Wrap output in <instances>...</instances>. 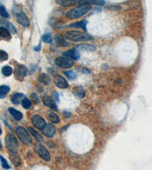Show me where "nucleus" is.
<instances>
[{
	"label": "nucleus",
	"instance_id": "nucleus-10",
	"mask_svg": "<svg viewBox=\"0 0 152 170\" xmlns=\"http://www.w3.org/2000/svg\"><path fill=\"white\" fill-rule=\"evenodd\" d=\"M37 154L45 161H49L50 160V154L48 152V150H47V148L44 146H43V145H38Z\"/></svg>",
	"mask_w": 152,
	"mask_h": 170
},
{
	"label": "nucleus",
	"instance_id": "nucleus-23",
	"mask_svg": "<svg viewBox=\"0 0 152 170\" xmlns=\"http://www.w3.org/2000/svg\"><path fill=\"white\" fill-rule=\"evenodd\" d=\"M38 80L45 85H49L50 82V78L46 74H41L38 76Z\"/></svg>",
	"mask_w": 152,
	"mask_h": 170
},
{
	"label": "nucleus",
	"instance_id": "nucleus-25",
	"mask_svg": "<svg viewBox=\"0 0 152 170\" xmlns=\"http://www.w3.org/2000/svg\"><path fill=\"white\" fill-rule=\"evenodd\" d=\"M77 48L85 51H95L96 50V47L94 45H90V44H82L77 46Z\"/></svg>",
	"mask_w": 152,
	"mask_h": 170
},
{
	"label": "nucleus",
	"instance_id": "nucleus-39",
	"mask_svg": "<svg viewBox=\"0 0 152 170\" xmlns=\"http://www.w3.org/2000/svg\"><path fill=\"white\" fill-rule=\"evenodd\" d=\"M63 113H64V115H65V114L66 115V116H66V117H67V118H69V116H71V114H70V113H66V112H65H65H64Z\"/></svg>",
	"mask_w": 152,
	"mask_h": 170
},
{
	"label": "nucleus",
	"instance_id": "nucleus-20",
	"mask_svg": "<svg viewBox=\"0 0 152 170\" xmlns=\"http://www.w3.org/2000/svg\"><path fill=\"white\" fill-rule=\"evenodd\" d=\"M3 25L5 28H6L9 32H11V33L15 34L17 33V29L15 26L13 25L12 23H10L9 21H4L3 22Z\"/></svg>",
	"mask_w": 152,
	"mask_h": 170
},
{
	"label": "nucleus",
	"instance_id": "nucleus-5",
	"mask_svg": "<svg viewBox=\"0 0 152 170\" xmlns=\"http://www.w3.org/2000/svg\"><path fill=\"white\" fill-rule=\"evenodd\" d=\"M13 12L15 14V18H16L17 21L20 23L21 25L23 27H28L30 25V21L25 13L22 11V9L15 8V10H13Z\"/></svg>",
	"mask_w": 152,
	"mask_h": 170
},
{
	"label": "nucleus",
	"instance_id": "nucleus-34",
	"mask_svg": "<svg viewBox=\"0 0 152 170\" xmlns=\"http://www.w3.org/2000/svg\"><path fill=\"white\" fill-rule=\"evenodd\" d=\"M0 160H1V163H2V166L3 167L4 169H8L10 168L9 165L8 164V162L6 161V159H5L3 157L0 156Z\"/></svg>",
	"mask_w": 152,
	"mask_h": 170
},
{
	"label": "nucleus",
	"instance_id": "nucleus-40",
	"mask_svg": "<svg viewBox=\"0 0 152 170\" xmlns=\"http://www.w3.org/2000/svg\"><path fill=\"white\" fill-rule=\"evenodd\" d=\"M2 142H1V140H0V150H2Z\"/></svg>",
	"mask_w": 152,
	"mask_h": 170
},
{
	"label": "nucleus",
	"instance_id": "nucleus-31",
	"mask_svg": "<svg viewBox=\"0 0 152 170\" xmlns=\"http://www.w3.org/2000/svg\"><path fill=\"white\" fill-rule=\"evenodd\" d=\"M64 74H65V75L70 79H75L76 76H77L75 73L74 71H72V70H67V71H65L64 72Z\"/></svg>",
	"mask_w": 152,
	"mask_h": 170
},
{
	"label": "nucleus",
	"instance_id": "nucleus-8",
	"mask_svg": "<svg viewBox=\"0 0 152 170\" xmlns=\"http://www.w3.org/2000/svg\"><path fill=\"white\" fill-rule=\"evenodd\" d=\"M15 78L18 80H23L27 74V68L23 64H18L15 68Z\"/></svg>",
	"mask_w": 152,
	"mask_h": 170
},
{
	"label": "nucleus",
	"instance_id": "nucleus-29",
	"mask_svg": "<svg viewBox=\"0 0 152 170\" xmlns=\"http://www.w3.org/2000/svg\"><path fill=\"white\" fill-rule=\"evenodd\" d=\"M42 40L46 43H49L52 42L53 41V39H52V36H51V34L49 33H47L44 34L43 36H42Z\"/></svg>",
	"mask_w": 152,
	"mask_h": 170
},
{
	"label": "nucleus",
	"instance_id": "nucleus-41",
	"mask_svg": "<svg viewBox=\"0 0 152 170\" xmlns=\"http://www.w3.org/2000/svg\"><path fill=\"white\" fill-rule=\"evenodd\" d=\"M2 134V130H1V129H0V135Z\"/></svg>",
	"mask_w": 152,
	"mask_h": 170
},
{
	"label": "nucleus",
	"instance_id": "nucleus-26",
	"mask_svg": "<svg viewBox=\"0 0 152 170\" xmlns=\"http://www.w3.org/2000/svg\"><path fill=\"white\" fill-rule=\"evenodd\" d=\"M13 69L10 66H5L2 67V73L4 76H9L12 74Z\"/></svg>",
	"mask_w": 152,
	"mask_h": 170
},
{
	"label": "nucleus",
	"instance_id": "nucleus-19",
	"mask_svg": "<svg viewBox=\"0 0 152 170\" xmlns=\"http://www.w3.org/2000/svg\"><path fill=\"white\" fill-rule=\"evenodd\" d=\"M0 37L9 40V39H11V33L7 29L5 28L4 27H0Z\"/></svg>",
	"mask_w": 152,
	"mask_h": 170
},
{
	"label": "nucleus",
	"instance_id": "nucleus-6",
	"mask_svg": "<svg viewBox=\"0 0 152 170\" xmlns=\"http://www.w3.org/2000/svg\"><path fill=\"white\" fill-rule=\"evenodd\" d=\"M55 63H56V64L58 67L61 68H65V69L71 67L74 64V62L72 60L67 58V57H56V59H55Z\"/></svg>",
	"mask_w": 152,
	"mask_h": 170
},
{
	"label": "nucleus",
	"instance_id": "nucleus-30",
	"mask_svg": "<svg viewBox=\"0 0 152 170\" xmlns=\"http://www.w3.org/2000/svg\"><path fill=\"white\" fill-rule=\"evenodd\" d=\"M22 106H23L24 108H25V109H28V108H31V101L28 98H24L22 100Z\"/></svg>",
	"mask_w": 152,
	"mask_h": 170
},
{
	"label": "nucleus",
	"instance_id": "nucleus-3",
	"mask_svg": "<svg viewBox=\"0 0 152 170\" xmlns=\"http://www.w3.org/2000/svg\"><path fill=\"white\" fill-rule=\"evenodd\" d=\"M5 143L9 153H15L18 150V142L17 141L15 136L12 133H9L6 136Z\"/></svg>",
	"mask_w": 152,
	"mask_h": 170
},
{
	"label": "nucleus",
	"instance_id": "nucleus-38",
	"mask_svg": "<svg viewBox=\"0 0 152 170\" xmlns=\"http://www.w3.org/2000/svg\"><path fill=\"white\" fill-rule=\"evenodd\" d=\"M40 48H41V45H40V44L38 45V46L34 47V50L37 51V52H38V51H39L40 49Z\"/></svg>",
	"mask_w": 152,
	"mask_h": 170
},
{
	"label": "nucleus",
	"instance_id": "nucleus-14",
	"mask_svg": "<svg viewBox=\"0 0 152 170\" xmlns=\"http://www.w3.org/2000/svg\"><path fill=\"white\" fill-rule=\"evenodd\" d=\"M9 158L11 159V163L15 165V166H20L21 163H22V159H21L20 155L17 152L10 153V154H9Z\"/></svg>",
	"mask_w": 152,
	"mask_h": 170
},
{
	"label": "nucleus",
	"instance_id": "nucleus-1",
	"mask_svg": "<svg viewBox=\"0 0 152 170\" xmlns=\"http://www.w3.org/2000/svg\"><path fill=\"white\" fill-rule=\"evenodd\" d=\"M78 3L80 4V6L71 9L66 13V17L69 19H75V18H80L83 16L84 14H87L91 9V6L87 3V2L80 1Z\"/></svg>",
	"mask_w": 152,
	"mask_h": 170
},
{
	"label": "nucleus",
	"instance_id": "nucleus-16",
	"mask_svg": "<svg viewBox=\"0 0 152 170\" xmlns=\"http://www.w3.org/2000/svg\"><path fill=\"white\" fill-rule=\"evenodd\" d=\"M54 39L56 42L59 45H61V46H69V43L65 41L63 36H62L60 34H56Z\"/></svg>",
	"mask_w": 152,
	"mask_h": 170
},
{
	"label": "nucleus",
	"instance_id": "nucleus-33",
	"mask_svg": "<svg viewBox=\"0 0 152 170\" xmlns=\"http://www.w3.org/2000/svg\"><path fill=\"white\" fill-rule=\"evenodd\" d=\"M9 58V55L5 51L0 50V61H4L8 60Z\"/></svg>",
	"mask_w": 152,
	"mask_h": 170
},
{
	"label": "nucleus",
	"instance_id": "nucleus-22",
	"mask_svg": "<svg viewBox=\"0 0 152 170\" xmlns=\"http://www.w3.org/2000/svg\"><path fill=\"white\" fill-rule=\"evenodd\" d=\"M28 131H29V132L31 133V134H32V135L37 140L38 142H43V141H44V138H43L39 132H37L35 129H34L31 127H28Z\"/></svg>",
	"mask_w": 152,
	"mask_h": 170
},
{
	"label": "nucleus",
	"instance_id": "nucleus-4",
	"mask_svg": "<svg viewBox=\"0 0 152 170\" xmlns=\"http://www.w3.org/2000/svg\"><path fill=\"white\" fill-rule=\"evenodd\" d=\"M15 132H16L17 136L21 140V142L22 143L24 144L27 146L31 145V144L32 143V139H31V136L24 128L22 127V126H18L15 129Z\"/></svg>",
	"mask_w": 152,
	"mask_h": 170
},
{
	"label": "nucleus",
	"instance_id": "nucleus-37",
	"mask_svg": "<svg viewBox=\"0 0 152 170\" xmlns=\"http://www.w3.org/2000/svg\"><path fill=\"white\" fill-rule=\"evenodd\" d=\"M80 70L83 73V74H89L90 73V70H87V68H85V67H81L80 68Z\"/></svg>",
	"mask_w": 152,
	"mask_h": 170
},
{
	"label": "nucleus",
	"instance_id": "nucleus-28",
	"mask_svg": "<svg viewBox=\"0 0 152 170\" xmlns=\"http://www.w3.org/2000/svg\"><path fill=\"white\" fill-rule=\"evenodd\" d=\"M73 91H74V93L75 94L76 96L79 97V98H83L85 95V91H84L82 87H75L73 89Z\"/></svg>",
	"mask_w": 152,
	"mask_h": 170
},
{
	"label": "nucleus",
	"instance_id": "nucleus-2",
	"mask_svg": "<svg viewBox=\"0 0 152 170\" xmlns=\"http://www.w3.org/2000/svg\"><path fill=\"white\" fill-rule=\"evenodd\" d=\"M65 36L74 42H85L94 40L92 36H90L89 34L76 30L67 31L65 33Z\"/></svg>",
	"mask_w": 152,
	"mask_h": 170
},
{
	"label": "nucleus",
	"instance_id": "nucleus-15",
	"mask_svg": "<svg viewBox=\"0 0 152 170\" xmlns=\"http://www.w3.org/2000/svg\"><path fill=\"white\" fill-rule=\"evenodd\" d=\"M24 98V95L22 93H15L11 96V101L12 102V104L18 105L22 101V100Z\"/></svg>",
	"mask_w": 152,
	"mask_h": 170
},
{
	"label": "nucleus",
	"instance_id": "nucleus-32",
	"mask_svg": "<svg viewBox=\"0 0 152 170\" xmlns=\"http://www.w3.org/2000/svg\"><path fill=\"white\" fill-rule=\"evenodd\" d=\"M0 15L3 17V18H9V14L7 12V11H6V8L4 7L3 6H2V5H0Z\"/></svg>",
	"mask_w": 152,
	"mask_h": 170
},
{
	"label": "nucleus",
	"instance_id": "nucleus-11",
	"mask_svg": "<svg viewBox=\"0 0 152 170\" xmlns=\"http://www.w3.org/2000/svg\"><path fill=\"white\" fill-rule=\"evenodd\" d=\"M42 133L47 137L52 138L56 133V128L53 124H47L43 129H41Z\"/></svg>",
	"mask_w": 152,
	"mask_h": 170
},
{
	"label": "nucleus",
	"instance_id": "nucleus-7",
	"mask_svg": "<svg viewBox=\"0 0 152 170\" xmlns=\"http://www.w3.org/2000/svg\"><path fill=\"white\" fill-rule=\"evenodd\" d=\"M31 122H32L33 125H34L35 127L40 129V130L47 125V123H46L45 120L37 114H35L32 116Z\"/></svg>",
	"mask_w": 152,
	"mask_h": 170
},
{
	"label": "nucleus",
	"instance_id": "nucleus-36",
	"mask_svg": "<svg viewBox=\"0 0 152 170\" xmlns=\"http://www.w3.org/2000/svg\"><path fill=\"white\" fill-rule=\"evenodd\" d=\"M88 4H93V5H97V6H103L105 4V1H91V2H87Z\"/></svg>",
	"mask_w": 152,
	"mask_h": 170
},
{
	"label": "nucleus",
	"instance_id": "nucleus-35",
	"mask_svg": "<svg viewBox=\"0 0 152 170\" xmlns=\"http://www.w3.org/2000/svg\"><path fill=\"white\" fill-rule=\"evenodd\" d=\"M31 98L32 100V101L34 103V104H38L40 102V99H39V97L37 96L36 93H32L31 95Z\"/></svg>",
	"mask_w": 152,
	"mask_h": 170
},
{
	"label": "nucleus",
	"instance_id": "nucleus-18",
	"mask_svg": "<svg viewBox=\"0 0 152 170\" xmlns=\"http://www.w3.org/2000/svg\"><path fill=\"white\" fill-rule=\"evenodd\" d=\"M87 21L86 20L76 22V23H72L69 25V27H78V28H81L82 30H84L85 31H87V28H86V26H87Z\"/></svg>",
	"mask_w": 152,
	"mask_h": 170
},
{
	"label": "nucleus",
	"instance_id": "nucleus-27",
	"mask_svg": "<svg viewBox=\"0 0 152 170\" xmlns=\"http://www.w3.org/2000/svg\"><path fill=\"white\" fill-rule=\"evenodd\" d=\"M75 1H70V0H60V1H56V3L60 4L61 6H65V7H69V6H73L75 3Z\"/></svg>",
	"mask_w": 152,
	"mask_h": 170
},
{
	"label": "nucleus",
	"instance_id": "nucleus-24",
	"mask_svg": "<svg viewBox=\"0 0 152 170\" xmlns=\"http://www.w3.org/2000/svg\"><path fill=\"white\" fill-rule=\"evenodd\" d=\"M10 91V88L7 86H0V98H4Z\"/></svg>",
	"mask_w": 152,
	"mask_h": 170
},
{
	"label": "nucleus",
	"instance_id": "nucleus-12",
	"mask_svg": "<svg viewBox=\"0 0 152 170\" xmlns=\"http://www.w3.org/2000/svg\"><path fill=\"white\" fill-rule=\"evenodd\" d=\"M63 55L67 57V58H71V59L75 60V61H77V60L79 59L80 57V54L78 51L77 49H75V48H72V49H70V50H68L66 52H63Z\"/></svg>",
	"mask_w": 152,
	"mask_h": 170
},
{
	"label": "nucleus",
	"instance_id": "nucleus-17",
	"mask_svg": "<svg viewBox=\"0 0 152 170\" xmlns=\"http://www.w3.org/2000/svg\"><path fill=\"white\" fill-rule=\"evenodd\" d=\"M9 112L11 114V116L15 118V120H21L23 117V114L22 113H21L20 111L17 110L15 108H9Z\"/></svg>",
	"mask_w": 152,
	"mask_h": 170
},
{
	"label": "nucleus",
	"instance_id": "nucleus-13",
	"mask_svg": "<svg viewBox=\"0 0 152 170\" xmlns=\"http://www.w3.org/2000/svg\"><path fill=\"white\" fill-rule=\"evenodd\" d=\"M43 102L48 108H51L52 110H57V106L55 104L54 101H53V98L51 96H44L43 98Z\"/></svg>",
	"mask_w": 152,
	"mask_h": 170
},
{
	"label": "nucleus",
	"instance_id": "nucleus-21",
	"mask_svg": "<svg viewBox=\"0 0 152 170\" xmlns=\"http://www.w3.org/2000/svg\"><path fill=\"white\" fill-rule=\"evenodd\" d=\"M48 118L53 123H60V118H59L58 115L56 114V113H54L53 111H49V113H48Z\"/></svg>",
	"mask_w": 152,
	"mask_h": 170
},
{
	"label": "nucleus",
	"instance_id": "nucleus-9",
	"mask_svg": "<svg viewBox=\"0 0 152 170\" xmlns=\"http://www.w3.org/2000/svg\"><path fill=\"white\" fill-rule=\"evenodd\" d=\"M54 82L56 86L60 89H66L69 87V83L61 75H56L54 76Z\"/></svg>",
	"mask_w": 152,
	"mask_h": 170
}]
</instances>
